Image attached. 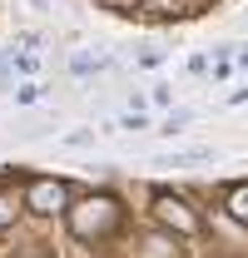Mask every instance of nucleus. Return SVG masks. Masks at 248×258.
<instances>
[{
  "label": "nucleus",
  "mask_w": 248,
  "mask_h": 258,
  "mask_svg": "<svg viewBox=\"0 0 248 258\" xmlns=\"http://www.w3.org/2000/svg\"><path fill=\"white\" fill-rule=\"evenodd\" d=\"M30 5H35V10H45V5H50V0H30Z\"/></svg>",
  "instance_id": "15"
},
{
  "label": "nucleus",
  "mask_w": 248,
  "mask_h": 258,
  "mask_svg": "<svg viewBox=\"0 0 248 258\" xmlns=\"http://www.w3.org/2000/svg\"><path fill=\"white\" fill-rule=\"evenodd\" d=\"M25 209H35V214H65L70 209V184L65 179H35L25 189Z\"/></svg>",
  "instance_id": "3"
},
{
  "label": "nucleus",
  "mask_w": 248,
  "mask_h": 258,
  "mask_svg": "<svg viewBox=\"0 0 248 258\" xmlns=\"http://www.w3.org/2000/svg\"><path fill=\"white\" fill-rule=\"evenodd\" d=\"M139 10L154 20H169V15H184V0H139Z\"/></svg>",
  "instance_id": "6"
},
{
  "label": "nucleus",
  "mask_w": 248,
  "mask_h": 258,
  "mask_svg": "<svg viewBox=\"0 0 248 258\" xmlns=\"http://www.w3.org/2000/svg\"><path fill=\"white\" fill-rule=\"evenodd\" d=\"M139 258H179V243L164 238V233H149V238L139 243Z\"/></svg>",
  "instance_id": "4"
},
{
  "label": "nucleus",
  "mask_w": 248,
  "mask_h": 258,
  "mask_svg": "<svg viewBox=\"0 0 248 258\" xmlns=\"http://www.w3.org/2000/svg\"><path fill=\"white\" fill-rule=\"evenodd\" d=\"M214 0H184V15H199V10H209Z\"/></svg>",
  "instance_id": "13"
},
{
  "label": "nucleus",
  "mask_w": 248,
  "mask_h": 258,
  "mask_svg": "<svg viewBox=\"0 0 248 258\" xmlns=\"http://www.w3.org/2000/svg\"><path fill=\"white\" fill-rule=\"evenodd\" d=\"M15 99H20V104H35V99H40V85H20Z\"/></svg>",
  "instance_id": "10"
},
{
  "label": "nucleus",
  "mask_w": 248,
  "mask_h": 258,
  "mask_svg": "<svg viewBox=\"0 0 248 258\" xmlns=\"http://www.w3.org/2000/svg\"><path fill=\"white\" fill-rule=\"evenodd\" d=\"M70 214V233L75 238H109L114 228H119L124 209L114 194H90V199H80L75 209H65Z\"/></svg>",
  "instance_id": "1"
},
{
  "label": "nucleus",
  "mask_w": 248,
  "mask_h": 258,
  "mask_svg": "<svg viewBox=\"0 0 248 258\" xmlns=\"http://www.w3.org/2000/svg\"><path fill=\"white\" fill-rule=\"evenodd\" d=\"M228 214H233V224L248 228V184H233L228 189Z\"/></svg>",
  "instance_id": "5"
},
{
  "label": "nucleus",
  "mask_w": 248,
  "mask_h": 258,
  "mask_svg": "<svg viewBox=\"0 0 248 258\" xmlns=\"http://www.w3.org/2000/svg\"><path fill=\"white\" fill-rule=\"evenodd\" d=\"M5 80H10V70H5V64H0V90H5Z\"/></svg>",
  "instance_id": "14"
},
{
  "label": "nucleus",
  "mask_w": 248,
  "mask_h": 258,
  "mask_svg": "<svg viewBox=\"0 0 248 258\" xmlns=\"http://www.w3.org/2000/svg\"><path fill=\"white\" fill-rule=\"evenodd\" d=\"M238 64H248V50H238Z\"/></svg>",
  "instance_id": "16"
},
{
  "label": "nucleus",
  "mask_w": 248,
  "mask_h": 258,
  "mask_svg": "<svg viewBox=\"0 0 248 258\" xmlns=\"http://www.w3.org/2000/svg\"><path fill=\"white\" fill-rule=\"evenodd\" d=\"M189 119H194V109H174V114L164 119V129H159V134H179V129H184Z\"/></svg>",
  "instance_id": "7"
},
{
  "label": "nucleus",
  "mask_w": 248,
  "mask_h": 258,
  "mask_svg": "<svg viewBox=\"0 0 248 258\" xmlns=\"http://www.w3.org/2000/svg\"><path fill=\"white\" fill-rule=\"evenodd\" d=\"M154 219L169 228V233H179V238H189V233L204 228V224H199V214L189 209L179 194H154Z\"/></svg>",
  "instance_id": "2"
},
{
  "label": "nucleus",
  "mask_w": 248,
  "mask_h": 258,
  "mask_svg": "<svg viewBox=\"0 0 248 258\" xmlns=\"http://www.w3.org/2000/svg\"><path fill=\"white\" fill-rule=\"evenodd\" d=\"M119 129H144V114H139V109H134V114H124Z\"/></svg>",
  "instance_id": "12"
},
{
  "label": "nucleus",
  "mask_w": 248,
  "mask_h": 258,
  "mask_svg": "<svg viewBox=\"0 0 248 258\" xmlns=\"http://www.w3.org/2000/svg\"><path fill=\"white\" fill-rule=\"evenodd\" d=\"M15 224V194H0V228Z\"/></svg>",
  "instance_id": "9"
},
{
  "label": "nucleus",
  "mask_w": 248,
  "mask_h": 258,
  "mask_svg": "<svg viewBox=\"0 0 248 258\" xmlns=\"http://www.w3.org/2000/svg\"><path fill=\"white\" fill-rule=\"evenodd\" d=\"M90 139H94L90 129H70V134H65V144H75V149H80V144H90Z\"/></svg>",
  "instance_id": "11"
},
{
  "label": "nucleus",
  "mask_w": 248,
  "mask_h": 258,
  "mask_svg": "<svg viewBox=\"0 0 248 258\" xmlns=\"http://www.w3.org/2000/svg\"><path fill=\"white\" fill-rule=\"evenodd\" d=\"M94 5H99V10H109V15H134V5H139V0H94Z\"/></svg>",
  "instance_id": "8"
}]
</instances>
